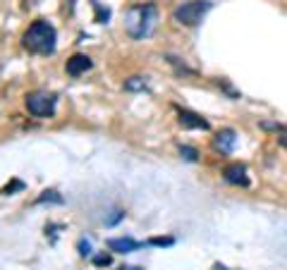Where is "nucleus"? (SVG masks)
Masks as SVG:
<instances>
[{"label":"nucleus","mask_w":287,"mask_h":270,"mask_svg":"<svg viewBox=\"0 0 287 270\" xmlns=\"http://www.w3.org/2000/svg\"><path fill=\"white\" fill-rule=\"evenodd\" d=\"M122 218H125V213H122V210H113V215L106 220V225H115L117 220H122Z\"/></svg>","instance_id":"nucleus-17"},{"label":"nucleus","mask_w":287,"mask_h":270,"mask_svg":"<svg viewBox=\"0 0 287 270\" xmlns=\"http://www.w3.org/2000/svg\"><path fill=\"white\" fill-rule=\"evenodd\" d=\"M27 108L34 117H51L55 113V96L48 91H34L27 96Z\"/></svg>","instance_id":"nucleus-4"},{"label":"nucleus","mask_w":287,"mask_h":270,"mask_svg":"<svg viewBox=\"0 0 287 270\" xmlns=\"http://www.w3.org/2000/svg\"><path fill=\"white\" fill-rule=\"evenodd\" d=\"M55 27L51 22L45 19H38L34 22L31 27L24 31V38L22 43L27 48L29 53H36V55H51L55 50Z\"/></svg>","instance_id":"nucleus-2"},{"label":"nucleus","mask_w":287,"mask_h":270,"mask_svg":"<svg viewBox=\"0 0 287 270\" xmlns=\"http://www.w3.org/2000/svg\"><path fill=\"white\" fill-rule=\"evenodd\" d=\"M110 256L108 253H99V256H93V265H99V268H106V265H110Z\"/></svg>","instance_id":"nucleus-15"},{"label":"nucleus","mask_w":287,"mask_h":270,"mask_svg":"<svg viewBox=\"0 0 287 270\" xmlns=\"http://www.w3.org/2000/svg\"><path fill=\"white\" fill-rule=\"evenodd\" d=\"M141 246V242H136L132 237H115V239H108V249L115 253H132Z\"/></svg>","instance_id":"nucleus-9"},{"label":"nucleus","mask_w":287,"mask_h":270,"mask_svg":"<svg viewBox=\"0 0 287 270\" xmlns=\"http://www.w3.org/2000/svg\"><path fill=\"white\" fill-rule=\"evenodd\" d=\"M211 8H213L211 0H189V3H182V5L175 8L172 19L177 24H182V27H197Z\"/></svg>","instance_id":"nucleus-3"},{"label":"nucleus","mask_w":287,"mask_h":270,"mask_svg":"<svg viewBox=\"0 0 287 270\" xmlns=\"http://www.w3.org/2000/svg\"><path fill=\"white\" fill-rule=\"evenodd\" d=\"M280 144H282V146L287 148V134H285V136H280Z\"/></svg>","instance_id":"nucleus-19"},{"label":"nucleus","mask_w":287,"mask_h":270,"mask_svg":"<svg viewBox=\"0 0 287 270\" xmlns=\"http://www.w3.org/2000/svg\"><path fill=\"white\" fill-rule=\"evenodd\" d=\"M234 144H237V134L234 129H220L213 139V146L220 151V153H232L234 151Z\"/></svg>","instance_id":"nucleus-7"},{"label":"nucleus","mask_w":287,"mask_h":270,"mask_svg":"<svg viewBox=\"0 0 287 270\" xmlns=\"http://www.w3.org/2000/svg\"><path fill=\"white\" fill-rule=\"evenodd\" d=\"M156 22H158V8L153 3L132 5L125 12V29L134 41H141V38L151 36L153 29H156Z\"/></svg>","instance_id":"nucleus-1"},{"label":"nucleus","mask_w":287,"mask_h":270,"mask_svg":"<svg viewBox=\"0 0 287 270\" xmlns=\"http://www.w3.org/2000/svg\"><path fill=\"white\" fill-rule=\"evenodd\" d=\"M223 177L225 182L230 184H237V187H249V177H247V168L242 163H230L223 168Z\"/></svg>","instance_id":"nucleus-5"},{"label":"nucleus","mask_w":287,"mask_h":270,"mask_svg":"<svg viewBox=\"0 0 287 270\" xmlns=\"http://www.w3.org/2000/svg\"><path fill=\"white\" fill-rule=\"evenodd\" d=\"M36 203H58V206H60V203H63V196H58V191H43Z\"/></svg>","instance_id":"nucleus-10"},{"label":"nucleus","mask_w":287,"mask_h":270,"mask_svg":"<svg viewBox=\"0 0 287 270\" xmlns=\"http://www.w3.org/2000/svg\"><path fill=\"white\" fill-rule=\"evenodd\" d=\"M146 244H149V246H172L175 239H172V237H151Z\"/></svg>","instance_id":"nucleus-14"},{"label":"nucleus","mask_w":287,"mask_h":270,"mask_svg":"<svg viewBox=\"0 0 287 270\" xmlns=\"http://www.w3.org/2000/svg\"><path fill=\"white\" fill-rule=\"evenodd\" d=\"M179 125L187 127V129H211V125H208V120H204L201 115H197V113H192V110H179Z\"/></svg>","instance_id":"nucleus-8"},{"label":"nucleus","mask_w":287,"mask_h":270,"mask_svg":"<svg viewBox=\"0 0 287 270\" xmlns=\"http://www.w3.org/2000/svg\"><path fill=\"white\" fill-rule=\"evenodd\" d=\"M91 67H93V60H91L89 55H84V53L72 55L70 60H67V65H65V70H67L70 77H79V74H84L86 70H91Z\"/></svg>","instance_id":"nucleus-6"},{"label":"nucleus","mask_w":287,"mask_h":270,"mask_svg":"<svg viewBox=\"0 0 287 270\" xmlns=\"http://www.w3.org/2000/svg\"><path fill=\"white\" fill-rule=\"evenodd\" d=\"M125 89L127 91H144L146 89V81H144L141 77H132V79L125 81Z\"/></svg>","instance_id":"nucleus-11"},{"label":"nucleus","mask_w":287,"mask_h":270,"mask_svg":"<svg viewBox=\"0 0 287 270\" xmlns=\"http://www.w3.org/2000/svg\"><path fill=\"white\" fill-rule=\"evenodd\" d=\"M120 270H144V268H136V265H122Z\"/></svg>","instance_id":"nucleus-18"},{"label":"nucleus","mask_w":287,"mask_h":270,"mask_svg":"<svg viewBox=\"0 0 287 270\" xmlns=\"http://www.w3.org/2000/svg\"><path fill=\"white\" fill-rule=\"evenodd\" d=\"M179 155H182L184 160H189V163H197L199 160L197 148H192V146H182V148H179Z\"/></svg>","instance_id":"nucleus-13"},{"label":"nucleus","mask_w":287,"mask_h":270,"mask_svg":"<svg viewBox=\"0 0 287 270\" xmlns=\"http://www.w3.org/2000/svg\"><path fill=\"white\" fill-rule=\"evenodd\" d=\"M77 249H79L81 256H91V244L86 242V239H79V244H77Z\"/></svg>","instance_id":"nucleus-16"},{"label":"nucleus","mask_w":287,"mask_h":270,"mask_svg":"<svg viewBox=\"0 0 287 270\" xmlns=\"http://www.w3.org/2000/svg\"><path fill=\"white\" fill-rule=\"evenodd\" d=\"M93 8H96V22H99V24H106L108 19H110V10H103L101 8V3H96V0H93Z\"/></svg>","instance_id":"nucleus-12"}]
</instances>
